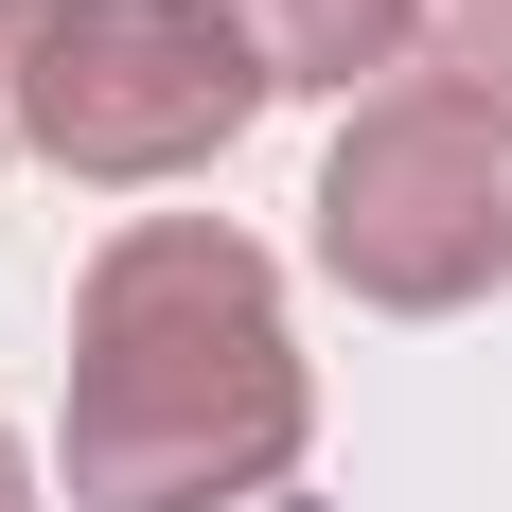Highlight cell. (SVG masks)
<instances>
[{
	"mask_svg": "<svg viewBox=\"0 0 512 512\" xmlns=\"http://www.w3.org/2000/svg\"><path fill=\"white\" fill-rule=\"evenodd\" d=\"M265 106L283 89L212 0H71L18 89V159H53L71 195H159V177H212Z\"/></svg>",
	"mask_w": 512,
	"mask_h": 512,
	"instance_id": "cell-3",
	"label": "cell"
},
{
	"mask_svg": "<svg viewBox=\"0 0 512 512\" xmlns=\"http://www.w3.org/2000/svg\"><path fill=\"white\" fill-rule=\"evenodd\" d=\"M318 442V371L283 318V265L230 212H124L71 283V512H248Z\"/></svg>",
	"mask_w": 512,
	"mask_h": 512,
	"instance_id": "cell-1",
	"label": "cell"
},
{
	"mask_svg": "<svg viewBox=\"0 0 512 512\" xmlns=\"http://www.w3.org/2000/svg\"><path fill=\"white\" fill-rule=\"evenodd\" d=\"M212 18L265 53V89H336V106H371V71H407L424 36V0H212Z\"/></svg>",
	"mask_w": 512,
	"mask_h": 512,
	"instance_id": "cell-4",
	"label": "cell"
},
{
	"mask_svg": "<svg viewBox=\"0 0 512 512\" xmlns=\"http://www.w3.org/2000/svg\"><path fill=\"white\" fill-rule=\"evenodd\" d=\"M0 512H36V460H18V424H0Z\"/></svg>",
	"mask_w": 512,
	"mask_h": 512,
	"instance_id": "cell-7",
	"label": "cell"
},
{
	"mask_svg": "<svg viewBox=\"0 0 512 512\" xmlns=\"http://www.w3.org/2000/svg\"><path fill=\"white\" fill-rule=\"evenodd\" d=\"M71 18V0H0V142H18V89H36V36Z\"/></svg>",
	"mask_w": 512,
	"mask_h": 512,
	"instance_id": "cell-6",
	"label": "cell"
},
{
	"mask_svg": "<svg viewBox=\"0 0 512 512\" xmlns=\"http://www.w3.org/2000/svg\"><path fill=\"white\" fill-rule=\"evenodd\" d=\"M424 53H442L460 89H495V106H512V0H424Z\"/></svg>",
	"mask_w": 512,
	"mask_h": 512,
	"instance_id": "cell-5",
	"label": "cell"
},
{
	"mask_svg": "<svg viewBox=\"0 0 512 512\" xmlns=\"http://www.w3.org/2000/svg\"><path fill=\"white\" fill-rule=\"evenodd\" d=\"M301 212H318V265L371 318H477L512 283V106L460 89V71L371 89Z\"/></svg>",
	"mask_w": 512,
	"mask_h": 512,
	"instance_id": "cell-2",
	"label": "cell"
}]
</instances>
